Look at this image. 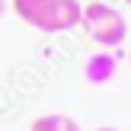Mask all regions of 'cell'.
<instances>
[{
    "instance_id": "6da1fadb",
    "label": "cell",
    "mask_w": 131,
    "mask_h": 131,
    "mask_svg": "<svg viewBox=\"0 0 131 131\" xmlns=\"http://www.w3.org/2000/svg\"><path fill=\"white\" fill-rule=\"evenodd\" d=\"M13 10L26 26L48 32V35L77 29L83 16L80 0H13Z\"/></svg>"
},
{
    "instance_id": "7a4b0ae2",
    "label": "cell",
    "mask_w": 131,
    "mask_h": 131,
    "mask_svg": "<svg viewBox=\"0 0 131 131\" xmlns=\"http://www.w3.org/2000/svg\"><path fill=\"white\" fill-rule=\"evenodd\" d=\"M80 26L86 29V35L93 38L99 48H106V51L118 48V45L128 38V23H125V16H122L115 6L102 3V0H93V3L83 6Z\"/></svg>"
},
{
    "instance_id": "3957f363",
    "label": "cell",
    "mask_w": 131,
    "mask_h": 131,
    "mask_svg": "<svg viewBox=\"0 0 131 131\" xmlns=\"http://www.w3.org/2000/svg\"><path fill=\"white\" fill-rule=\"evenodd\" d=\"M115 67H118V58L112 54V51H99V54H90L86 58V67H83V74H86L90 83H109L115 77Z\"/></svg>"
},
{
    "instance_id": "277c9868",
    "label": "cell",
    "mask_w": 131,
    "mask_h": 131,
    "mask_svg": "<svg viewBox=\"0 0 131 131\" xmlns=\"http://www.w3.org/2000/svg\"><path fill=\"white\" fill-rule=\"evenodd\" d=\"M32 131H80L70 115H38L32 122Z\"/></svg>"
},
{
    "instance_id": "5b68a950",
    "label": "cell",
    "mask_w": 131,
    "mask_h": 131,
    "mask_svg": "<svg viewBox=\"0 0 131 131\" xmlns=\"http://www.w3.org/2000/svg\"><path fill=\"white\" fill-rule=\"evenodd\" d=\"M3 13H6V0H0V16H3Z\"/></svg>"
},
{
    "instance_id": "8992f818",
    "label": "cell",
    "mask_w": 131,
    "mask_h": 131,
    "mask_svg": "<svg viewBox=\"0 0 131 131\" xmlns=\"http://www.w3.org/2000/svg\"><path fill=\"white\" fill-rule=\"evenodd\" d=\"M96 131H118V128H109V125H106V128H96Z\"/></svg>"
},
{
    "instance_id": "52a82bcc",
    "label": "cell",
    "mask_w": 131,
    "mask_h": 131,
    "mask_svg": "<svg viewBox=\"0 0 131 131\" xmlns=\"http://www.w3.org/2000/svg\"><path fill=\"white\" fill-rule=\"evenodd\" d=\"M125 3H128V6H131V0H125Z\"/></svg>"
},
{
    "instance_id": "ba28073f",
    "label": "cell",
    "mask_w": 131,
    "mask_h": 131,
    "mask_svg": "<svg viewBox=\"0 0 131 131\" xmlns=\"http://www.w3.org/2000/svg\"><path fill=\"white\" fill-rule=\"evenodd\" d=\"M128 58H131V54H128Z\"/></svg>"
}]
</instances>
